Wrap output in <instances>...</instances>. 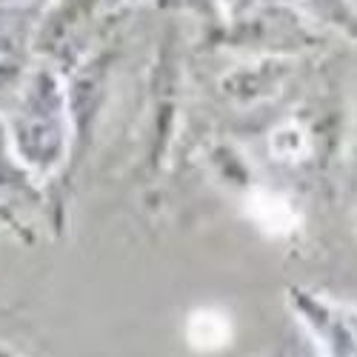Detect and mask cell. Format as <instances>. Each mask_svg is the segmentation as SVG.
I'll list each match as a JSON object with an SVG mask.
<instances>
[{
    "mask_svg": "<svg viewBox=\"0 0 357 357\" xmlns=\"http://www.w3.org/2000/svg\"><path fill=\"white\" fill-rule=\"evenodd\" d=\"M249 209H252V218L266 229V231H289L294 226V212H291V206L278 197V195H255L252 203H249Z\"/></svg>",
    "mask_w": 357,
    "mask_h": 357,
    "instance_id": "2",
    "label": "cell"
},
{
    "mask_svg": "<svg viewBox=\"0 0 357 357\" xmlns=\"http://www.w3.org/2000/svg\"><path fill=\"white\" fill-rule=\"evenodd\" d=\"M186 337L195 351H218L231 340V320L218 309H197L186 323Z\"/></svg>",
    "mask_w": 357,
    "mask_h": 357,
    "instance_id": "1",
    "label": "cell"
}]
</instances>
